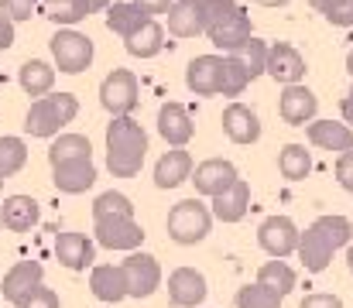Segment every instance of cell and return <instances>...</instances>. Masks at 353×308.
Masks as SVG:
<instances>
[{"label":"cell","mask_w":353,"mask_h":308,"mask_svg":"<svg viewBox=\"0 0 353 308\" xmlns=\"http://www.w3.org/2000/svg\"><path fill=\"white\" fill-rule=\"evenodd\" d=\"M185 178H192V158H189V151H182V147L165 151L158 158V165H154V185L158 189H175Z\"/></svg>","instance_id":"cell-20"},{"label":"cell","mask_w":353,"mask_h":308,"mask_svg":"<svg viewBox=\"0 0 353 308\" xmlns=\"http://www.w3.org/2000/svg\"><path fill=\"white\" fill-rule=\"evenodd\" d=\"M250 83V72L243 69V62L236 55H227L223 62V96H240Z\"/></svg>","instance_id":"cell-38"},{"label":"cell","mask_w":353,"mask_h":308,"mask_svg":"<svg viewBox=\"0 0 353 308\" xmlns=\"http://www.w3.org/2000/svg\"><path fill=\"white\" fill-rule=\"evenodd\" d=\"M41 264L38 260H17L7 274H3V285H0V295L7 298V302H21V298H28L34 288H41Z\"/></svg>","instance_id":"cell-13"},{"label":"cell","mask_w":353,"mask_h":308,"mask_svg":"<svg viewBox=\"0 0 353 308\" xmlns=\"http://www.w3.org/2000/svg\"><path fill=\"white\" fill-rule=\"evenodd\" d=\"M17 79H21V90H24L28 96H38V100H41V96L52 90V83H55V69H52L48 62L31 59V62H24V65H21Z\"/></svg>","instance_id":"cell-29"},{"label":"cell","mask_w":353,"mask_h":308,"mask_svg":"<svg viewBox=\"0 0 353 308\" xmlns=\"http://www.w3.org/2000/svg\"><path fill=\"white\" fill-rule=\"evenodd\" d=\"M93 216L97 219H107V216H134V205L127 196L120 192H103L97 203H93Z\"/></svg>","instance_id":"cell-40"},{"label":"cell","mask_w":353,"mask_h":308,"mask_svg":"<svg viewBox=\"0 0 353 308\" xmlns=\"http://www.w3.org/2000/svg\"><path fill=\"white\" fill-rule=\"evenodd\" d=\"M0 226H3V212H0Z\"/></svg>","instance_id":"cell-55"},{"label":"cell","mask_w":353,"mask_h":308,"mask_svg":"<svg viewBox=\"0 0 353 308\" xmlns=\"http://www.w3.org/2000/svg\"><path fill=\"white\" fill-rule=\"evenodd\" d=\"M250 38H254V34H250V17L243 14V7L236 10L227 24H220L216 31H210V41H213L216 48L230 52V55H234V52H240V48H243Z\"/></svg>","instance_id":"cell-25"},{"label":"cell","mask_w":353,"mask_h":308,"mask_svg":"<svg viewBox=\"0 0 353 308\" xmlns=\"http://www.w3.org/2000/svg\"><path fill=\"white\" fill-rule=\"evenodd\" d=\"M254 3H261V7H285L288 0H254Z\"/></svg>","instance_id":"cell-50"},{"label":"cell","mask_w":353,"mask_h":308,"mask_svg":"<svg viewBox=\"0 0 353 308\" xmlns=\"http://www.w3.org/2000/svg\"><path fill=\"white\" fill-rule=\"evenodd\" d=\"M347 72L353 76V52H350V59H347Z\"/></svg>","instance_id":"cell-53"},{"label":"cell","mask_w":353,"mask_h":308,"mask_svg":"<svg viewBox=\"0 0 353 308\" xmlns=\"http://www.w3.org/2000/svg\"><path fill=\"white\" fill-rule=\"evenodd\" d=\"M90 288H93V295H97L100 302H110V305H117V302L127 298L123 271L114 267V264H100V267H93V274H90Z\"/></svg>","instance_id":"cell-23"},{"label":"cell","mask_w":353,"mask_h":308,"mask_svg":"<svg viewBox=\"0 0 353 308\" xmlns=\"http://www.w3.org/2000/svg\"><path fill=\"white\" fill-rule=\"evenodd\" d=\"M83 158H93V147L83 134H59L48 147V161L52 168L59 165H69V161H83Z\"/></svg>","instance_id":"cell-28"},{"label":"cell","mask_w":353,"mask_h":308,"mask_svg":"<svg viewBox=\"0 0 353 308\" xmlns=\"http://www.w3.org/2000/svg\"><path fill=\"white\" fill-rule=\"evenodd\" d=\"M148 21H151V17H148L137 3H114V7L107 10V28H110L114 34H120L123 41H127V38H134Z\"/></svg>","instance_id":"cell-27"},{"label":"cell","mask_w":353,"mask_h":308,"mask_svg":"<svg viewBox=\"0 0 353 308\" xmlns=\"http://www.w3.org/2000/svg\"><path fill=\"white\" fill-rule=\"evenodd\" d=\"M148 154V134L137 120L130 116H114L107 127V168L117 178H134L144 165Z\"/></svg>","instance_id":"cell-1"},{"label":"cell","mask_w":353,"mask_h":308,"mask_svg":"<svg viewBox=\"0 0 353 308\" xmlns=\"http://www.w3.org/2000/svg\"><path fill=\"white\" fill-rule=\"evenodd\" d=\"M323 17L330 24H336V28H353V0H333L323 10Z\"/></svg>","instance_id":"cell-41"},{"label":"cell","mask_w":353,"mask_h":308,"mask_svg":"<svg viewBox=\"0 0 353 308\" xmlns=\"http://www.w3.org/2000/svg\"><path fill=\"white\" fill-rule=\"evenodd\" d=\"M309 3H312V7H316V10H319V14H323V10H326V7H330V3H333V0H309Z\"/></svg>","instance_id":"cell-51"},{"label":"cell","mask_w":353,"mask_h":308,"mask_svg":"<svg viewBox=\"0 0 353 308\" xmlns=\"http://www.w3.org/2000/svg\"><path fill=\"white\" fill-rule=\"evenodd\" d=\"M14 45V21L7 14H0V52Z\"/></svg>","instance_id":"cell-47"},{"label":"cell","mask_w":353,"mask_h":308,"mask_svg":"<svg viewBox=\"0 0 353 308\" xmlns=\"http://www.w3.org/2000/svg\"><path fill=\"white\" fill-rule=\"evenodd\" d=\"M257 285H264L268 291H274L278 298L292 295L295 288V271L285 264V260H268L261 271H257Z\"/></svg>","instance_id":"cell-31"},{"label":"cell","mask_w":353,"mask_h":308,"mask_svg":"<svg viewBox=\"0 0 353 308\" xmlns=\"http://www.w3.org/2000/svg\"><path fill=\"white\" fill-rule=\"evenodd\" d=\"M199 3H203V28H206V34L216 31L220 24H227L236 10H240L236 0H199Z\"/></svg>","instance_id":"cell-36"},{"label":"cell","mask_w":353,"mask_h":308,"mask_svg":"<svg viewBox=\"0 0 353 308\" xmlns=\"http://www.w3.org/2000/svg\"><path fill=\"white\" fill-rule=\"evenodd\" d=\"M3 182H7V178H0V189H3Z\"/></svg>","instance_id":"cell-54"},{"label":"cell","mask_w":353,"mask_h":308,"mask_svg":"<svg viewBox=\"0 0 353 308\" xmlns=\"http://www.w3.org/2000/svg\"><path fill=\"white\" fill-rule=\"evenodd\" d=\"M134 3H137V7H141V10L151 17V14H168L175 0H134Z\"/></svg>","instance_id":"cell-46"},{"label":"cell","mask_w":353,"mask_h":308,"mask_svg":"<svg viewBox=\"0 0 353 308\" xmlns=\"http://www.w3.org/2000/svg\"><path fill=\"white\" fill-rule=\"evenodd\" d=\"M0 14H7L10 21H28L34 14V0H0Z\"/></svg>","instance_id":"cell-43"},{"label":"cell","mask_w":353,"mask_h":308,"mask_svg":"<svg viewBox=\"0 0 353 308\" xmlns=\"http://www.w3.org/2000/svg\"><path fill=\"white\" fill-rule=\"evenodd\" d=\"M305 134H309V141H312L316 147H323V151H340V154L353 151V127L350 123L312 120V123L305 127Z\"/></svg>","instance_id":"cell-16"},{"label":"cell","mask_w":353,"mask_h":308,"mask_svg":"<svg viewBox=\"0 0 353 308\" xmlns=\"http://www.w3.org/2000/svg\"><path fill=\"white\" fill-rule=\"evenodd\" d=\"M52 182H55V189L65 192V196H79V192H86V189L97 182L93 158H83V161H69V165L52 168Z\"/></svg>","instance_id":"cell-17"},{"label":"cell","mask_w":353,"mask_h":308,"mask_svg":"<svg viewBox=\"0 0 353 308\" xmlns=\"http://www.w3.org/2000/svg\"><path fill=\"white\" fill-rule=\"evenodd\" d=\"M14 308H62V305H59V295H55L52 288L41 285V288H34L28 298H21Z\"/></svg>","instance_id":"cell-42"},{"label":"cell","mask_w":353,"mask_h":308,"mask_svg":"<svg viewBox=\"0 0 353 308\" xmlns=\"http://www.w3.org/2000/svg\"><path fill=\"white\" fill-rule=\"evenodd\" d=\"M268 48L271 45H264V41H257V38H250L240 52H234L236 59L243 62V69L250 72V79H257L261 72H268Z\"/></svg>","instance_id":"cell-37"},{"label":"cell","mask_w":353,"mask_h":308,"mask_svg":"<svg viewBox=\"0 0 353 308\" xmlns=\"http://www.w3.org/2000/svg\"><path fill=\"white\" fill-rule=\"evenodd\" d=\"M93 233H97V243L107 247V250H137V247L144 243V229L134 223V216H107V219H97Z\"/></svg>","instance_id":"cell-6"},{"label":"cell","mask_w":353,"mask_h":308,"mask_svg":"<svg viewBox=\"0 0 353 308\" xmlns=\"http://www.w3.org/2000/svg\"><path fill=\"white\" fill-rule=\"evenodd\" d=\"M312 226L323 233V240H326L333 250L350 247L353 243V226H350V219H347V216H319Z\"/></svg>","instance_id":"cell-33"},{"label":"cell","mask_w":353,"mask_h":308,"mask_svg":"<svg viewBox=\"0 0 353 308\" xmlns=\"http://www.w3.org/2000/svg\"><path fill=\"white\" fill-rule=\"evenodd\" d=\"M0 212H3V226L10 233H28L38 223V203L31 196H10V199H3Z\"/></svg>","instance_id":"cell-26"},{"label":"cell","mask_w":353,"mask_h":308,"mask_svg":"<svg viewBox=\"0 0 353 308\" xmlns=\"http://www.w3.org/2000/svg\"><path fill=\"white\" fill-rule=\"evenodd\" d=\"M210 226H213V212L199 199H182V203L172 205V212H168V236L175 243H185V247L199 243L210 233Z\"/></svg>","instance_id":"cell-3"},{"label":"cell","mask_w":353,"mask_h":308,"mask_svg":"<svg viewBox=\"0 0 353 308\" xmlns=\"http://www.w3.org/2000/svg\"><path fill=\"white\" fill-rule=\"evenodd\" d=\"M45 14H48L55 24H76V21H83L86 14H93V10H90L86 0H48V3H45Z\"/></svg>","instance_id":"cell-35"},{"label":"cell","mask_w":353,"mask_h":308,"mask_svg":"<svg viewBox=\"0 0 353 308\" xmlns=\"http://www.w3.org/2000/svg\"><path fill=\"white\" fill-rule=\"evenodd\" d=\"M55 257L69 271H83L93 264V240L83 233H59L55 236Z\"/></svg>","instance_id":"cell-19"},{"label":"cell","mask_w":353,"mask_h":308,"mask_svg":"<svg viewBox=\"0 0 353 308\" xmlns=\"http://www.w3.org/2000/svg\"><path fill=\"white\" fill-rule=\"evenodd\" d=\"M165 48V28L158 24V21H148L134 38H127V52L134 55V59H151V55H158Z\"/></svg>","instance_id":"cell-30"},{"label":"cell","mask_w":353,"mask_h":308,"mask_svg":"<svg viewBox=\"0 0 353 308\" xmlns=\"http://www.w3.org/2000/svg\"><path fill=\"white\" fill-rule=\"evenodd\" d=\"M299 240H302V233L295 229V223H292L288 216H268V219L257 226V243H261L274 260L295 254V250H299Z\"/></svg>","instance_id":"cell-5"},{"label":"cell","mask_w":353,"mask_h":308,"mask_svg":"<svg viewBox=\"0 0 353 308\" xmlns=\"http://www.w3.org/2000/svg\"><path fill=\"white\" fill-rule=\"evenodd\" d=\"M236 308H281V298L264 285H247L236 291Z\"/></svg>","instance_id":"cell-39"},{"label":"cell","mask_w":353,"mask_h":308,"mask_svg":"<svg viewBox=\"0 0 353 308\" xmlns=\"http://www.w3.org/2000/svg\"><path fill=\"white\" fill-rule=\"evenodd\" d=\"M299 260H302V267L312 271V274H319V271L330 267V260H333V247L323 240V233H319L316 226H309V229L302 233V240H299Z\"/></svg>","instance_id":"cell-22"},{"label":"cell","mask_w":353,"mask_h":308,"mask_svg":"<svg viewBox=\"0 0 353 308\" xmlns=\"http://www.w3.org/2000/svg\"><path fill=\"white\" fill-rule=\"evenodd\" d=\"M347 267H350V274H353V243H350V250H347Z\"/></svg>","instance_id":"cell-52"},{"label":"cell","mask_w":353,"mask_h":308,"mask_svg":"<svg viewBox=\"0 0 353 308\" xmlns=\"http://www.w3.org/2000/svg\"><path fill=\"white\" fill-rule=\"evenodd\" d=\"M343 120H347V123H353V90L347 93V100H343Z\"/></svg>","instance_id":"cell-48"},{"label":"cell","mask_w":353,"mask_h":308,"mask_svg":"<svg viewBox=\"0 0 353 308\" xmlns=\"http://www.w3.org/2000/svg\"><path fill=\"white\" fill-rule=\"evenodd\" d=\"M52 59H55L59 72L76 76V72L90 69V62H93V41L86 34H79V31H59L52 38Z\"/></svg>","instance_id":"cell-4"},{"label":"cell","mask_w":353,"mask_h":308,"mask_svg":"<svg viewBox=\"0 0 353 308\" xmlns=\"http://www.w3.org/2000/svg\"><path fill=\"white\" fill-rule=\"evenodd\" d=\"M28 161V147L21 137H0V178H10L24 168Z\"/></svg>","instance_id":"cell-34"},{"label":"cell","mask_w":353,"mask_h":308,"mask_svg":"<svg viewBox=\"0 0 353 308\" xmlns=\"http://www.w3.org/2000/svg\"><path fill=\"white\" fill-rule=\"evenodd\" d=\"M278 168H281V175L288 182H302L312 172V154L302 144H285L281 154H278Z\"/></svg>","instance_id":"cell-32"},{"label":"cell","mask_w":353,"mask_h":308,"mask_svg":"<svg viewBox=\"0 0 353 308\" xmlns=\"http://www.w3.org/2000/svg\"><path fill=\"white\" fill-rule=\"evenodd\" d=\"M158 134H161L172 147L189 144V141H192V134H196L189 110H185L182 103H165V106L158 110Z\"/></svg>","instance_id":"cell-15"},{"label":"cell","mask_w":353,"mask_h":308,"mask_svg":"<svg viewBox=\"0 0 353 308\" xmlns=\"http://www.w3.org/2000/svg\"><path fill=\"white\" fill-rule=\"evenodd\" d=\"M223 130H227V137H230L234 144H254V141L261 137V120H257V113H254L250 106L230 103V106L223 110Z\"/></svg>","instance_id":"cell-18"},{"label":"cell","mask_w":353,"mask_h":308,"mask_svg":"<svg viewBox=\"0 0 353 308\" xmlns=\"http://www.w3.org/2000/svg\"><path fill=\"white\" fill-rule=\"evenodd\" d=\"M120 271H123V281H127V295L130 298H148L161 285V267H158V260L151 254H130L120 264Z\"/></svg>","instance_id":"cell-7"},{"label":"cell","mask_w":353,"mask_h":308,"mask_svg":"<svg viewBox=\"0 0 353 308\" xmlns=\"http://www.w3.org/2000/svg\"><path fill=\"white\" fill-rule=\"evenodd\" d=\"M316 110H319V100H316V93L305 90V86H285V93H281V100H278L281 120L292 123V127H305V123H312Z\"/></svg>","instance_id":"cell-14"},{"label":"cell","mask_w":353,"mask_h":308,"mask_svg":"<svg viewBox=\"0 0 353 308\" xmlns=\"http://www.w3.org/2000/svg\"><path fill=\"white\" fill-rule=\"evenodd\" d=\"M223 62L227 59H220V55H199V59H192L189 69H185L189 90L196 96H216V93H223Z\"/></svg>","instance_id":"cell-9"},{"label":"cell","mask_w":353,"mask_h":308,"mask_svg":"<svg viewBox=\"0 0 353 308\" xmlns=\"http://www.w3.org/2000/svg\"><path fill=\"white\" fill-rule=\"evenodd\" d=\"M299 308H343V302L336 295H309V298H302Z\"/></svg>","instance_id":"cell-45"},{"label":"cell","mask_w":353,"mask_h":308,"mask_svg":"<svg viewBox=\"0 0 353 308\" xmlns=\"http://www.w3.org/2000/svg\"><path fill=\"white\" fill-rule=\"evenodd\" d=\"M336 182H340L347 192H353V151L340 154V161H336Z\"/></svg>","instance_id":"cell-44"},{"label":"cell","mask_w":353,"mask_h":308,"mask_svg":"<svg viewBox=\"0 0 353 308\" xmlns=\"http://www.w3.org/2000/svg\"><path fill=\"white\" fill-rule=\"evenodd\" d=\"M79 113V100L72 93H55V96H41L31 103L28 116H24V130L31 137H55L59 127H65L72 116Z\"/></svg>","instance_id":"cell-2"},{"label":"cell","mask_w":353,"mask_h":308,"mask_svg":"<svg viewBox=\"0 0 353 308\" xmlns=\"http://www.w3.org/2000/svg\"><path fill=\"white\" fill-rule=\"evenodd\" d=\"M247 209H250V185H247L243 178L234 182L223 196L213 199V216H216L220 223H240V219L247 216Z\"/></svg>","instance_id":"cell-24"},{"label":"cell","mask_w":353,"mask_h":308,"mask_svg":"<svg viewBox=\"0 0 353 308\" xmlns=\"http://www.w3.org/2000/svg\"><path fill=\"white\" fill-rule=\"evenodd\" d=\"M90 3V10H103V7H110V0H86Z\"/></svg>","instance_id":"cell-49"},{"label":"cell","mask_w":353,"mask_h":308,"mask_svg":"<svg viewBox=\"0 0 353 308\" xmlns=\"http://www.w3.org/2000/svg\"><path fill=\"white\" fill-rule=\"evenodd\" d=\"M137 79H134V72H127V69H114L107 79H103V86H100V103L114 113V116H127L134 106H137Z\"/></svg>","instance_id":"cell-8"},{"label":"cell","mask_w":353,"mask_h":308,"mask_svg":"<svg viewBox=\"0 0 353 308\" xmlns=\"http://www.w3.org/2000/svg\"><path fill=\"white\" fill-rule=\"evenodd\" d=\"M168 31L175 38H196L203 34V3L199 0H175L168 10Z\"/></svg>","instance_id":"cell-21"},{"label":"cell","mask_w":353,"mask_h":308,"mask_svg":"<svg viewBox=\"0 0 353 308\" xmlns=\"http://www.w3.org/2000/svg\"><path fill=\"white\" fill-rule=\"evenodd\" d=\"M206 278L196 267H179L168 274V298L179 308H196L206 302Z\"/></svg>","instance_id":"cell-10"},{"label":"cell","mask_w":353,"mask_h":308,"mask_svg":"<svg viewBox=\"0 0 353 308\" xmlns=\"http://www.w3.org/2000/svg\"><path fill=\"white\" fill-rule=\"evenodd\" d=\"M268 76L274 83H285V86H299V79L305 76V59L299 55V48L285 45V41H274L268 48Z\"/></svg>","instance_id":"cell-12"},{"label":"cell","mask_w":353,"mask_h":308,"mask_svg":"<svg viewBox=\"0 0 353 308\" xmlns=\"http://www.w3.org/2000/svg\"><path fill=\"white\" fill-rule=\"evenodd\" d=\"M192 182H196V192L199 196H210V199H216V196H223L236 178V168L230 161H223V158H210V161H203V165H196V175H192Z\"/></svg>","instance_id":"cell-11"}]
</instances>
